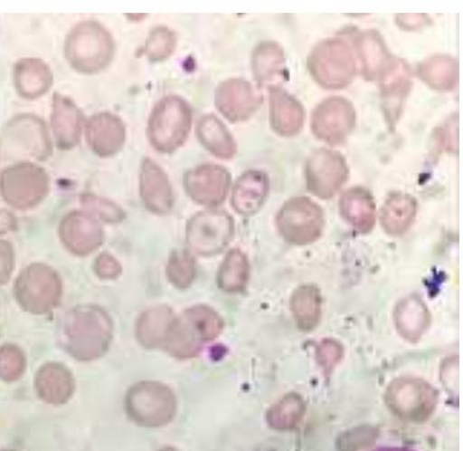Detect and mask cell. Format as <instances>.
Masks as SVG:
<instances>
[{
  "instance_id": "9a60e30c",
  "label": "cell",
  "mask_w": 463,
  "mask_h": 451,
  "mask_svg": "<svg viewBox=\"0 0 463 451\" xmlns=\"http://www.w3.org/2000/svg\"><path fill=\"white\" fill-rule=\"evenodd\" d=\"M84 117L80 107L71 98L55 92L52 102L51 129L56 147L71 150L80 143Z\"/></svg>"
},
{
  "instance_id": "ffe728a7",
  "label": "cell",
  "mask_w": 463,
  "mask_h": 451,
  "mask_svg": "<svg viewBox=\"0 0 463 451\" xmlns=\"http://www.w3.org/2000/svg\"><path fill=\"white\" fill-rule=\"evenodd\" d=\"M256 82L270 89L279 87L287 76L286 58L282 48L274 42L260 43L251 60Z\"/></svg>"
},
{
  "instance_id": "1f68e13d",
  "label": "cell",
  "mask_w": 463,
  "mask_h": 451,
  "mask_svg": "<svg viewBox=\"0 0 463 451\" xmlns=\"http://www.w3.org/2000/svg\"><path fill=\"white\" fill-rule=\"evenodd\" d=\"M166 276L174 287L189 288L196 276V263L193 255L184 250L174 251L168 258Z\"/></svg>"
},
{
  "instance_id": "7402d4cb",
  "label": "cell",
  "mask_w": 463,
  "mask_h": 451,
  "mask_svg": "<svg viewBox=\"0 0 463 451\" xmlns=\"http://www.w3.org/2000/svg\"><path fill=\"white\" fill-rule=\"evenodd\" d=\"M339 209L343 217L363 234L370 233L376 221V205L372 194L362 187L347 190L341 197Z\"/></svg>"
},
{
  "instance_id": "8fae6325",
  "label": "cell",
  "mask_w": 463,
  "mask_h": 451,
  "mask_svg": "<svg viewBox=\"0 0 463 451\" xmlns=\"http://www.w3.org/2000/svg\"><path fill=\"white\" fill-rule=\"evenodd\" d=\"M355 124L354 104L342 97H330L315 109L311 126L317 139L330 145H339L352 134Z\"/></svg>"
},
{
  "instance_id": "836d02e7",
  "label": "cell",
  "mask_w": 463,
  "mask_h": 451,
  "mask_svg": "<svg viewBox=\"0 0 463 451\" xmlns=\"http://www.w3.org/2000/svg\"><path fill=\"white\" fill-rule=\"evenodd\" d=\"M83 202L107 222H120L126 216L124 210L118 205L108 199L88 195L84 197Z\"/></svg>"
},
{
  "instance_id": "83f0119b",
  "label": "cell",
  "mask_w": 463,
  "mask_h": 451,
  "mask_svg": "<svg viewBox=\"0 0 463 451\" xmlns=\"http://www.w3.org/2000/svg\"><path fill=\"white\" fill-rule=\"evenodd\" d=\"M323 300L320 291L314 285H304L294 293L291 310L298 326L305 331L317 327L322 317Z\"/></svg>"
},
{
  "instance_id": "44dd1931",
  "label": "cell",
  "mask_w": 463,
  "mask_h": 451,
  "mask_svg": "<svg viewBox=\"0 0 463 451\" xmlns=\"http://www.w3.org/2000/svg\"><path fill=\"white\" fill-rule=\"evenodd\" d=\"M269 191V180L261 171L251 170L242 175L232 192V206L242 216L259 212Z\"/></svg>"
},
{
  "instance_id": "e575fe53",
  "label": "cell",
  "mask_w": 463,
  "mask_h": 451,
  "mask_svg": "<svg viewBox=\"0 0 463 451\" xmlns=\"http://www.w3.org/2000/svg\"><path fill=\"white\" fill-rule=\"evenodd\" d=\"M119 261L109 254H102L96 261V272L104 279H115L122 273Z\"/></svg>"
},
{
  "instance_id": "6da1fadb",
  "label": "cell",
  "mask_w": 463,
  "mask_h": 451,
  "mask_svg": "<svg viewBox=\"0 0 463 451\" xmlns=\"http://www.w3.org/2000/svg\"><path fill=\"white\" fill-rule=\"evenodd\" d=\"M52 154V141L40 118L32 114L14 117L0 131V160L44 161Z\"/></svg>"
},
{
  "instance_id": "d6a6232c",
  "label": "cell",
  "mask_w": 463,
  "mask_h": 451,
  "mask_svg": "<svg viewBox=\"0 0 463 451\" xmlns=\"http://www.w3.org/2000/svg\"><path fill=\"white\" fill-rule=\"evenodd\" d=\"M177 43L175 32L165 26H157L150 32L143 53L153 62H165L175 52Z\"/></svg>"
},
{
  "instance_id": "277c9868",
  "label": "cell",
  "mask_w": 463,
  "mask_h": 451,
  "mask_svg": "<svg viewBox=\"0 0 463 451\" xmlns=\"http://www.w3.org/2000/svg\"><path fill=\"white\" fill-rule=\"evenodd\" d=\"M193 122L189 104L177 96H168L154 107L148 125L147 136L157 151L171 153L179 149L187 140Z\"/></svg>"
},
{
  "instance_id": "ac0fdd59",
  "label": "cell",
  "mask_w": 463,
  "mask_h": 451,
  "mask_svg": "<svg viewBox=\"0 0 463 451\" xmlns=\"http://www.w3.org/2000/svg\"><path fill=\"white\" fill-rule=\"evenodd\" d=\"M306 111L299 101L279 87L270 89L269 120L272 130L282 137H294L304 127Z\"/></svg>"
},
{
  "instance_id": "d6986e66",
  "label": "cell",
  "mask_w": 463,
  "mask_h": 451,
  "mask_svg": "<svg viewBox=\"0 0 463 451\" xmlns=\"http://www.w3.org/2000/svg\"><path fill=\"white\" fill-rule=\"evenodd\" d=\"M14 82L17 93L23 99L33 101L50 91L53 74L45 62L34 58L23 59L14 65Z\"/></svg>"
},
{
  "instance_id": "f1b7e54d",
  "label": "cell",
  "mask_w": 463,
  "mask_h": 451,
  "mask_svg": "<svg viewBox=\"0 0 463 451\" xmlns=\"http://www.w3.org/2000/svg\"><path fill=\"white\" fill-rule=\"evenodd\" d=\"M458 75L456 61L445 54L432 55L420 66L421 80L439 91H452L457 85Z\"/></svg>"
},
{
  "instance_id": "52a82bcc",
  "label": "cell",
  "mask_w": 463,
  "mask_h": 451,
  "mask_svg": "<svg viewBox=\"0 0 463 451\" xmlns=\"http://www.w3.org/2000/svg\"><path fill=\"white\" fill-rule=\"evenodd\" d=\"M48 190V175L34 162H16L0 175V193L14 206H35L45 197Z\"/></svg>"
},
{
  "instance_id": "5b68a950",
  "label": "cell",
  "mask_w": 463,
  "mask_h": 451,
  "mask_svg": "<svg viewBox=\"0 0 463 451\" xmlns=\"http://www.w3.org/2000/svg\"><path fill=\"white\" fill-rule=\"evenodd\" d=\"M308 69L315 81L327 90L349 86L357 72L351 46L339 38L317 44L309 55Z\"/></svg>"
},
{
  "instance_id": "2e32d148",
  "label": "cell",
  "mask_w": 463,
  "mask_h": 451,
  "mask_svg": "<svg viewBox=\"0 0 463 451\" xmlns=\"http://www.w3.org/2000/svg\"><path fill=\"white\" fill-rule=\"evenodd\" d=\"M90 150L100 158L119 153L125 146L127 130L123 120L108 111L91 117L84 128Z\"/></svg>"
},
{
  "instance_id": "7c38bea8",
  "label": "cell",
  "mask_w": 463,
  "mask_h": 451,
  "mask_svg": "<svg viewBox=\"0 0 463 451\" xmlns=\"http://www.w3.org/2000/svg\"><path fill=\"white\" fill-rule=\"evenodd\" d=\"M214 102L227 120L241 123L255 114L262 103V95L250 82L230 79L217 87Z\"/></svg>"
},
{
  "instance_id": "4fadbf2b",
  "label": "cell",
  "mask_w": 463,
  "mask_h": 451,
  "mask_svg": "<svg viewBox=\"0 0 463 451\" xmlns=\"http://www.w3.org/2000/svg\"><path fill=\"white\" fill-rule=\"evenodd\" d=\"M378 78L384 116L389 126L394 128L412 87L411 71L407 62L390 59Z\"/></svg>"
},
{
  "instance_id": "d590c367",
  "label": "cell",
  "mask_w": 463,
  "mask_h": 451,
  "mask_svg": "<svg viewBox=\"0 0 463 451\" xmlns=\"http://www.w3.org/2000/svg\"><path fill=\"white\" fill-rule=\"evenodd\" d=\"M430 23V19L426 14H405L396 16V24L403 30L414 31L421 29Z\"/></svg>"
},
{
  "instance_id": "5bb4252c",
  "label": "cell",
  "mask_w": 463,
  "mask_h": 451,
  "mask_svg": "<svg viewBox=\"0 0 463 451\" xmlns=\"http://www.w3.org/2000/svg\"><path fill=\"white\" fill-rule=\"evenodd\" d=\"M231 182V176L225 168L215 164H203L186 175L184 186L194 202L213 206L225 200Z\"/></svg>"
},
{
  "instance_id": "4dcf8cb0",
  "label": "cell",
  "mask_w": 463,
  "mask_h": 451,
  "mask_svg": "<svg viewBox=\"0 0 463 451\" xmlns=\"http://www.w3.org/2000/svg\"><path fill=\"white\" fill-rule=\"evenodd\" d=\"M357 45L364 77L376 79L390 60L383 37L376 31H367L359 36Z\"/></svg>"
},
{
  "instance_id": "8992f818",
  "label": "cell",
  "mask_w": 463,
  "mask_h": 451,
  "mask_svg": "<svg viewBox=\"0 0 463 451\" xmlns=\"http://www.w3.org/2000/svg\"><path fill=\"white\" fill-rule=\"evenodd\" d=\"M277 228L282 238L295 245H307L323 234L325 215L312 199L298 197L287 201L276 217Z\"/></svg>"
},
{
  "instance_id": "3957f363",
  "label": "cell",
  "mask_w": 463,
  "mask_h": 451,
  "mask_svg": "<svg viewBox=\"0 0 463 451\" xmlns=\"http://www.w3.org/2000/svg\"><path fill=\"white\" fill-rule=\"evenodd\" d=\"M222 328V318L212 308H190L181 317H176L164 349L178 358L194 357L202 344L215 340Z\"/></svg>"
},
{
  "instance_id": "d4e9b609",
  "label": "cell",
  "mask_w": 463,
  "mask_h": 451,
  "mask_svg": "<svg viewBox=\"0 0 463 451\" xmlns=\"http://www.w3.org/2000/svg\"><path fill=\"white\" fill-rule=\"evenodd\" d=\"M176 316L166 306H156L144 312L137 323L139 342L148 349L164 348Z\"/></svg>"
},
{
  "instance_id": "e0dca14e",
  "label": "cell",
  "mask_w": 463,
  "mask_h": 451,
  "mask_svg": "<svg viewBox=\"0 0 463 451\" xmlns=\"http://www.w3.org/2000/svg\"><path fill=\"white\" fill-rule=\"evenodd\" d=\"M140 196L146 207L154 214L168 213L174 204L169 179L153 159L146 158L141 166Z\"/></svg>"
},
{
  "instance_id": "8d00e7d4",
  "label": "cell",
  "mask_w": 463,
  "mask_h": 451,
  "mask_svg": "<svg viewBox=\"0 0 463 451\" xmlns=\"http://www.w3.org/2000/svg\"><path fill=\"white\" fill-rule=\"evenodd\" d=\"M372 451H416L411 448L402 446H381Z\"/></svg>"
},
{
  "instance_id": "ba28073f",
  "label": "cell",
  "mask_w": 463,
  "mask_h": 451,
  "mask_svg": "<svg viewBox=\"0 0 463 451\" xmlns=\"http://www.w3.org/2000/svg\"><path fill=\"white\" fill-rule=\"evenodd\" d=\"M233 217L218 209H209L194 215L186 229V242L190 249L202 256L221 253L233 238Z\"/></svg>"
},
{
  "instance_id": "30bf717a",
  "label": "cell",
  "mask_w": 463,
  "mask_h": 451,
  "mask_svg": "<svg viewBox=\"0 0 463 451\" xmlns=\"http://www.w3.org/2000/svg\"><path fill=\"white\" fill-rule=\"evenodd\" d=\"M349 174L344 156L327 149L314 151L306 164L307 188L322 199L333 197L349 178Z\"/></svg>"
},
{
  "instance_id": "9c48e42d",
  "label": "cell",
  "mask_w": 463,
  "mask_h": 451,
  "mask_svg": "<svg viewBox=\"0 0 463 451\" xmlns=\"http://www.w3.org/2000/svg\"><path fill=\"white\" fill-rule=\"evenodd\" d=\"M112 332L109 316L99 307H82L71 316L70 338L81 357L90 359L103 354L110 344Z\"/></svg>"
},
{
  "instance_id": "7a4b0ae2",
  "label": "cell",
  "mask_w": 463,
  "mask_h": 451,
  "mask_svg": "<svg viewBox=\"0 0 463 451\" xmlns=\"http://www.w3.org/2000/svg\"><path fill=\"white\" fill-rule=\"evenodd\" d=\"M64 51L66 60L75 71L82 74H95L111 62L114 41L100 24L87 21L71 31Z\"/></svg>"
},
{
  "instance_id": "4316f807",
  "label": "cell",
  "mask_w": 463,
  "mask_h": 451,
  "mask_svg": "<svg viewBox=\"0 0 463 451\" xmlns=\"http://www.w3.org/2000/svg\"><path fill=\"white\" fill-rule=\"evenodd\" d=\"M196 131L202 145L216 158L229 159L236 155V140L217 117H203L198 123Z\"/></svg>"
},
{
  "instance_id": "f546056e",
  "label": "cell",
  "mask_w": 463,
  "mask_h": 451,
  "mask_svg": "<svg viewBox=\"0 0 463 451\" xmlns=\"http://www.w3.org/2000/svg\"><path fill=\"white\" fill-rule=\"evenodd\" d=\"M250 263L241 250H232L223 259L217 275L219 288L227 293H242L250 278Z\"/></svg>"
},
{
  "instance_id": "484cf974",
  "label": "cell",
  "mask_w": 463,
  "mask_h": 451,
  "mask_svg": "<svg viewBox=\"0 0 463 451\" xmlns=\"http://www.w3.org/2000/svg\"><path fill=\"white\" fill-rule=\"evenodd\" d=\"M66 237L75 253L88 254L102 244L103 232L100 226L88 214L73 213L66 219Z\"/></svg>"
},
{
  "instance_id": "603a6c76",
  "label": "cell",
  "mask_w": 463,
  "mask_h": 451,
  "mask_svg": "<svg viewBox=\"0 0 463 451\" xmlns=\"http://www.w3.org/2000/svg\"><path fill=\"white\" fill-rule=\"evenodd\" d=\"M393 320L397 331L405 340L417 341L429 329L431 316L420 298L410 296L397 304Z\"/></svg>"
},
{
  "instance_id": "cb8c5ba5",
  "label": "cell",
  "mask_w": 463,
  "mask_h": 451,
  "mask_svg": "<svg viewBox=\"0 0 463 451\" xmlns=\"http://www.w3.org/2000/svg\"><path fill=\"white\" fill-rule=\"evenodd\" d=\"M417 200L409 194H392L384 202L380 215L384 232L392 236L407 233L416 217Z\"/></svg>"
}]
</instances>
